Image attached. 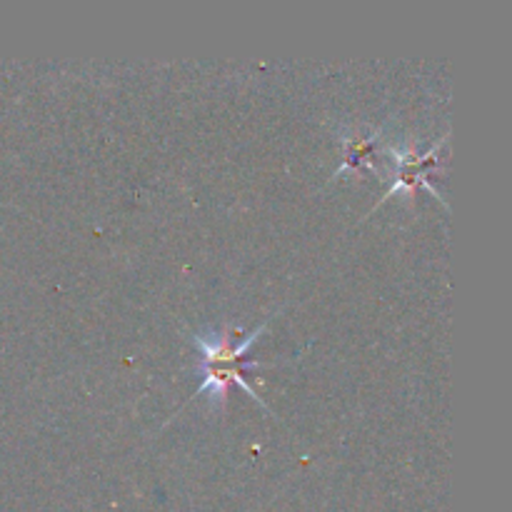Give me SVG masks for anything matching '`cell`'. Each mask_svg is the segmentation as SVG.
<instances>
[{"label":"cell","instance_id":"6da1fadb","mask_svg":"<svg viewBox=\"0 0 512 512\" xmlns=\"http://www.w3.org/2000/svg\"><path fill=\"white\" fill-rule=\"evenodd\" d=\"M265 328H268V320H265L263 325H258V328L238 345H233V330H230V325H225L220 333L193 335L190 340H193V345L200 350V355H203V360H200L203 383L195 390V398L203 393H210V398L215 400V410H223L225 403H228V390L233 388V385H240L255 403L263 405L268 413H273L243 375V370L258 368L260 363H255V360H240L250 348H253L255 340L265 333Z\"/></svg>","mask_w":512,"mask_h":512},{"label":"cell","instance_id":"7a4b0ae2","mask_svg":"<svg viewBox=\"0 0 512 512\" xmlns=\"http://www.w3.org/2000/svg\"><path fill=\"white\" fill-rule=\"evenodd\" d=\"M445 140H448V135H445V138H440L438 143H435V148H430L425 155H415V143L390 145L388 153L393 155L395 170H393V175H390V188H388V193L383 195V200H380V205L398 193H403L405 198H413V193L418 188H428L430 193H433L435 198L445 205L443 195H440L438 190H435V185L428 180L430 175H433V170L443 165V160L438 158V148H443Z\"/></svg>","mask_w":512,"mask_h":512},{"label":"cell","instance_id":"3957f363","mask_svg":"<svg viewBox=\"0 0 512 512\" xmlns=\"http://www.w3.org/2000/svg\"><path fill=\"white\" fill-rule=\"evenodd\" d=\"M380 138H383V128H375L373 133L358 135L353 133L350 138H343V163L335 170L333 178L343 175L345 170H358V168H373V155H378Z\"/></svg>","mask_w":512,"mask_h":512}]
</instances>
